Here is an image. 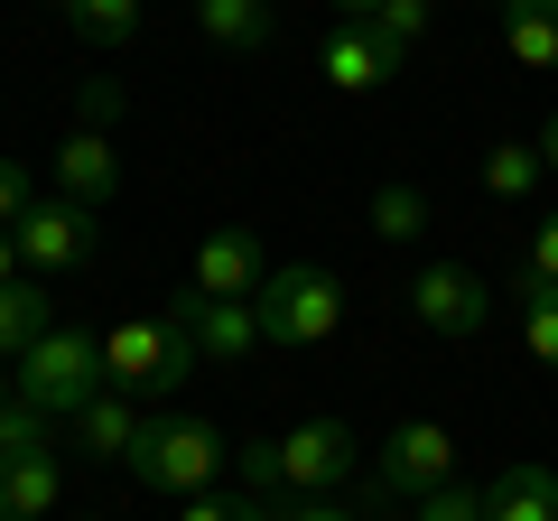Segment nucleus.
<instances>
[{"label": "nucleus", "instance_id": "obj_8", "mask_svg": "<svg viewBox=\"0 0 558 521\" xmlns=\"http://www.w3.org/2000/svg\"><path fill=\"white\" fill-rule=\"evenodd\" d=\"M94 205H75V196H38L28 205V223H20V270H75V260H94Z\"/></svg>", "mask_w": 558, "mask_h": 521}, {"label": "nucleus", "instance_id": "obj_1", "mask_svg": "<svg viewBox=\"0 0 558 521\" xmlns=\"http://www.w3.org/2000/svg\"><path fill=\"white\" fill-rule=\"evenodd\" d=\"M196 336H186V317L168 307V317H112L102 326V391H121V401H140V410H168L196 381Z\"/></svg>", "mask_w": 558, "mask_h": 521}, {"label": "nucleus", "instance_id": "obj_17", "mask_svg": "<svg viewBox=\"0 0 558 521\" xmlns=\"http://www.w3.org/2000/svg\"><path fill=\"white\" fill-rule=\"evenodd\" d=\"M47 326H57V299L38 280H0V363H20Z\"/></svg>", "mask_w": 558, "mask_h": 521}, {"label": "nucleus", "instance_id": "obj_20", "mask_svg": "<svg viewBox=\"0 0 558 521\" xmlns=\"http://www.w3.org/2000/svg\"><path fill=\"white\" fill-rule=\"evenodd\" d=\"M539 168H549L539 141H494V149H484V186H494V196H531Z\"/></svg>", "mask_w": 558, "mask_h": 521}, {"label": "nucleus", "instance_id": "obj_35", "mask_svg": "<svg viewBox=\"0 0 558 521\" xmlns=\"http://www.w3.org/2000/svg\"><path fill=\"white\" fill-rule=\"evenodd\" d=\"M0 410H10V373H0Z\"/></svg>", "mask_w": 558, "mask_h": 521}, {"label": "nucleus", "instance_id": "obj_12", "mask_svg": "<svg viewBox=\"0 0 558 521\" xmlns=\"http://www.w3.org/2000/svg\"><path fill=\"white\" fill-rule=\"evenodd\" d=\"M168 307L186 317V336H196L205 363H242V354L260 344V307H252V299H196V289H178Z\"/></svg>", "mask_w": 558, "mask_h": 521}, {"label": "nucleus", "instance_id": "obj_33", "mask_svg": "<svg viewBox=\"0 0 558 521\" xmlns=\"http://www.w3.org/2000/svg\"><path fill=\"white\" fill-rule=\"evenodd\" d=\"M539 159H549V168H558V112H549V131H539Z\"/></svg>", "mask_w": 558, "mask_h": 521}, {"label": "nucleus", "instance_id": "obj_9", "mask_svg": "<svg viewBox=\"0 0 558 521\" xmlns=\"http://www.w3.org/2000/svg\"><path fill=\"white\" fill-rule=\"evenodd\" d=\"M344 475H354V428L344 420H307L279 438V484L289 494H336Z\"/></svg>", "mask_w": 558, "mask_h": 521}, {"label": "nucleus", "instance_id": "obj_30", "mask_svg": "<svg viewBox=\"0 0 558 521\" xmlns=\"http://www.w3.org/2000/svg\"><path fill=\"white\" fill-rule=\"evenodd\" d=\"M279 521H363V512H344V502H317V494H307V502H289Z\"/></svg>", "mask_w": 558, "mask_h": 521}, {"label": "nucleus", "instance_id": "obj_6", "mask_svg": "<svg viewBox=\"0 0 558 521\" xmlns=\"http://www.w3.org/2000/svg\"><path fill=\"white\" fill-rule=\"evenodd\" d=\"M438 484H457V428L447 420H400L381 438V457H373V494L418 502V494H438Z\"/></svg>", "mask_w": 558, "mask_h": 521}, {"label": "nucleus", "instance_id": "obj_4", "mask_svg": "<svg viewBox=\"0 0 558 521\" xmlns=\"http://www.w3.org/2000/svg\"><path fill=\"white\" fill-rule=\"evenodd\" d=\"M252 307H260V344L307 354V344H326L344 326V280H336V270H317V260H299V270H270Z\"/></svg>", "mask_w": 558, "mask_h": 521}, {"label": "nucleus", "instance_id": "obj_25", "mask_svg": "<svg viewBox=\"0 0 558 521\" xmlns=\"http://www.w3.org/2000/svg\"><path fill=\"white\" fill-rule=\"evenodd\" d=\"M418 521H484V484H438V494L410 502Z\"/></svg>", "mask_w": 558, "mask_h": 521}, {"label": "nucleus", "instance_id": "obj_5", "mask_svg": "<svg viewBox=\"0 0 558 521\" xmlns=\"http://www.w3.org/2000/svg\"><path fill=\"white\" fill-rule=\"evenodd\" d=\"M65 494L57 475V447H47V420L38 410H0V521H47Z\"/></svg>", "mask_w": 558, "mask_h": 521}, {"label": "nucleus", "instance_id": "obj_2", "mask_svg": "<svg viewBox=\"0 0 558 521\" xmlns=\"http://www.w3.org/2000/svg\"><path fill=\"white\" fill-rule=\"evenodd\" d=\"M121 465H131L149 494L196 502V494H215V475L233 465V447H223V428H215V420H196V410H159V420L140 428V447H131Z\"/></svg>", "mask_w": 558, "mask_h": 521}, {"label": "nucleus", "instance_id": "obj_28", "mask_svg": "<svg viewBox=\"0 0 558 521\" xmlns=\"http://www.w3.org/2000/svg\"><path fill=\"white\" fill-rule=\"evenodd\" d=\"M75 112H84V131H112V112H121V84H112V75H84Z\"/></svg>", "mask_w": 558, "mask_h": 521}, {"label": "nucleus", "instance_id": "obj_13", "mask_svg": "<svg viewBox=\"0 0 558 521\" xmlns=\"http://www.w3.org/2000/svg\"><path fill=\"white\" fill-rule=\"evenodd\" d=\"M57 196H75V205H112L121 196V159H112V131H65L57 141Z\"/></svg>", "mask_w": 558, "mask_h": 521}, {"label": "nucleus", "instance_id": "obj_3", "mask_svg": "<svg viewBox=\"0 0 558 521\" xmlns=\"http://www.w3.org/2000/svg\"><path fill=\"white\" fill-rule=\"evenodd\" d=\"M94 391H102V336H84V326H47L20 354V410H38V420H75Z\"/></svg>", "mask_w": 558, "mask_h": 521}, {"label": "nucleus", "instance_id": "obj_26", "mask_svg": "<svg viewBox=\"0 0 558 521\" xmlns=\"http://www.w3.org/2000/svg\"><path fill=\"white\" fill-rule=\"evenodd\" d=\"M28 205H38V186H28V168L0 149V233H20L28 223Z\"/></svg>", "mask_w": 558, "mask_h": 521}, {"label": "nucleus", "instance_id": "obj_11", "mask_svg": "<svg viewBox=\"0 0 558 521\" xmlns=\"http://www.w3.org/2000/svg\"><path fill=\"white\" fill-rule=\"evenodd\" d=\"M317 75L336 84V94H373V84H391V75H400V47L381 38L373 20H336V38H326Z\"/></svg>", "mask_w": 558, "mask_h": 521}, {"label": "nucleus", "instance_id": "obj_32", "mask_svg": "<svg viewBox=\"0 0 558 521\" xmlns=\"http://www.w3.org/2000/svg\"><path fill=\"white\" fill-rule=\"evenodd\" d=\"M0 280H20V233H0Z\"/></svg>", "mask_w": 558, "mask_h": 521}, {"label": "nucleus", "instance_id": "obj_36", "mask_svg": "<svg viewBox=\"0 0 558 521\" xmlns=\"http://www.w3.org/2000/svg\"><path fill=\"white\" fill-rule=\"evenodd\" d=\"M94 521H102V512H94Z\"/></svg>", "mask_w": 558, "mask_h": 521}, {"label": "nucleus", "instance_id": "obj_29", "mask_svg": "<svg viewBox=\"0 0 558 521\" xmlns=\"http://www.w3.org/2000/svg\"><path fill=\"white\" fill-rule=\"evenodd\" d=\"M178 521H242V494H196L178 502Z\"/></svg>", "mask_w": 558, "mask_h": 521}, {"label": "nucleus", "instance_id": "obj_16", "mask_svg": "<svg viewBox=\"0 0 558 521\" xmlns=\"http://www.w3.org/2000/svg\"><path fill=\"white\" fill-rule=\"evenodd\" d=\"M140 401H121V391H94V401L75 410V438H84V457H131L140 447Z\"/></svg>", "mask_w": 558, "mask_h": 521}, {"label": "nucleus", "instance_id": "obj_18", "mask_svg": "<svg viewBox=\"0 0 558 521\" xmlns=\"http://www.w3.org/2000/svg\"><path fill=\"white\" fill-rule=\"evenodd\" d=\"M196 28L223 57H252V47H270V0H196Z\"/></svg>", "mask_w": 558, "mask_h": 521}, {"label": "nucleus", "instance_id": "obj_31", "mask_svg": "<svg viewBox=\"0 0 558 521\" xmlns=\"http://www.w3.org/2000/svg\"><path fill=\"white\" fill-rule=\"evenodd\" d=\"M242 521H279V502L270 494H242Z\"/></svg>", "mask_w": 558, "mask_h": 521}, {"label": "nucleus", "instance_id": "obj_21", "mask_svg": "<svg viewBox=\"0 0 558 521\" xmlns=\"http://www.w3.org/2000/svg\"><path fill=\"white\" fill-rule=\"evenodd\" d=\"M373 233L381 242H418L428 233V196H418V186H373Z\"/></svg>", "mask_w": 558, "mask_h": 521}, {"label": "nucleus", "instance_id": "obj_27", "mask_svg": "<svg viewBox=\"0 0 558 521\" xmlns=\"http://www.w3.org/2000/svg\"><path fill=\"white\" fill-rule=\"evenodd\" d=\"M521 280H531V289H558V215H539L531 252H521Z\"/></svg>", "mask_w": 558, "mask_h": 521}, {"label": "nucleus", "instance_id": "obj_23", "mask_svg": "<svg viewBox=\"0 0 558 521\" xmlns=\"http://www.w3.org/2000/svg\"><path fill=\"white\" fill-rule=\"evenodd\" d=\"M363 20H373L381 38H391L400 57H410V47L428 38V20H438V0H373V10H363Z\"/></svg>", "mask_w": 558, "mask_h": 521}, {"label": "nucleus", "instance_id": "obj_14", "mask_svg": "<svg viewBox=\"0 0 558 521\" xmlns=\"http://www.w3.org/2000/svg\"><path fill=\"white\" fill-rule=\"evenodd\" d=\"M484 521H558V465L521 457L484 484Z\"/></svg>", "mask_w": 558, "mask_h": 521}, {"label": "nucleus", "instance_id": "obj_34", "mask_svg": "<svg viewBox=\"0 0 558 521\" xmlns=\"http://www.w3.org/2000/svg\"><path fill=\"white\" fill-rule=\"evenodd\" d=\"M336 10H344V20H363V10H373V0H336Z\"/></svg>", "mask_w": 558, "mask_h": 521}, {"label": "nucleus", "instance_id": "obj_7", "mask_svg": "<svg viewBox=\"0 0 558 521\" xmlns=\"http://www.w3.org/2000/svg\"><path fill=\"white\" fill-rule=\"evenodd\" d=\"M410 317L428 326V336L465 344V336H484V317H494V289H484L465 260H428V270L410 280Z\"/></svg>", "mask_w": 558, "mask_h": 521}, {"label": "nucleus", "instance_id": "obj_19", "mask_svg": "<svg viewBox=\"0 0 558 521\" xmlns=\"http://www.w3.org/2000/svg\"><path fill=\"white\" fill-rule=\"evenodd\" d=\"M65 28L84 47H131L140 38V0H65Z\"/></svg>", "mask_w": 558, "mask_h": 521}, {"label": "nucleus", "instance_id": "obj_15", "mask_svg": "<svg viewBox=\"0 0 558 521\" xmlns=\"http://www.w3.org/2000/svg\"><path fill=\"white\" fill-rule=\"evenodd\" d=\"M502 10V47L531 75H558V0H494Z\"/></svg>", "mask_w": 558, "mask_h": 521}, {"label": "nucleus", "instance_id": "obj_10", "mask_svg": "<svg viewBox=\"0 0 558 521\" xmlns=\"http://www.w3.org/2000/svg\"><path fill=\"white\" fill-rule=\"evenodd\" d=\"M260 280H270V260H260V233L252 223H215V233L196 242V299H260Z\"/></svg>", "mask_w": 558, "mask_h": 521}, {"label": "nucleus", "instance_id": "obj_22", "mask_svg": "<svg viewBox=\"0 0 558 521\" xmlns=\"http://www.w3.org/2000/svg\"><path fill=\"white\" fill-rule=\"evenodd\" d=\"M521 344L558 373V289H531V280H521Z\"/></svg>", "mask_w": 558, "mask_h": 521}, {"label": "nucleus", "instance_id": "obj_24", "mask_svg": "<svg viewBox=\"0 0 558 521\" xmlns=\"http://www.w3.org/2000/svg\"><path fill=\"white\" fill-rule=\"evenodd\" d=\"M233 465H242V494H289V484H279V438H242L233 447Z\"/></svg>", "mask_w": 558, "mask_h": 521}]
</instances>
